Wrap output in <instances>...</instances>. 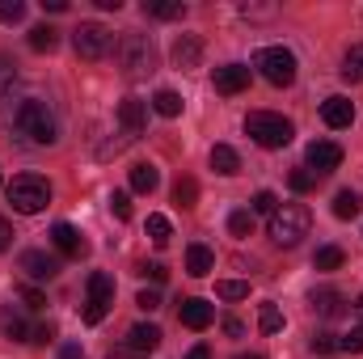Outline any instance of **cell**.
<instances>
[{"mask_svg":"<svg viewBox=\"0 0 363 359\" xmlns=\"http://www.w3.org/2000/svg\"><path fill=\"white\" fill-rule=\"evenodd\" d=\"M43 9H51V13H64V9H68V0H43Z\"/></svg>","mask_w":363,"mask_h":359,"instance_id":"obj_50","label":"cell"},{"mask_svg":"<svg viewBox=\"0 0 363 359\" xmlns=\"http://www.w3.org/2000/svg\"><path fill=\"white\" fill-rule=\"evenodd\" d=\"M186 359H211V351H207V347L199 343V347H194V351H190V355H186Z\"/></svg>","mask_w":363,"mask_h":359,"instance_id":"obj_51","label":"cell"},{"mask_svg":"<svg viewBox=\"0 0 363 359\" xmlns=\"http://www.w3.org/2000/svg\"><path fill=\"white\" fill-rule=\"evenodd\" d=\"M21 300H26V309H43L47 304V296L38 287H21Z\"/></svg>","mask_w":363,"mask_h":359,"instance_id":"obj_42","label":"cell"},{"mask_svg":"<svg viewBox=\"0 0 363 359\" xmlns=\"http://www.w3.org/2000/svg\"><path fill=\"white\" fill-rule=\"evenodd\" d=\"M110 359H140V355H131V351H118V355H110Z\"/></svg>","mask_w":363,"mask_h":359,"instance_id":"obj_53","label":"cell"},{"mask_svg":"<svg viewBox=\"0 0 363 359\" xmlns=\"http://www.w3.org/2000/svg\"><path fill=\"white\" fill-rule=\"evenodd\" d=\"M13 89H17V64H13V55H0V110L13 97Z\"/></svg>","mask_w":363,"mask_h":359,"instance_id":"obj_25","label":"cell"},{"mask_svg":"<svg viewBox=\"0 0 363 359\" xmlns=\"http://www.w3.org/2000/svg\"><path fill=\"white\" fill-rule=\"evenodd\" d=\"M321 118H325V127L347 131V127L355 123V101H351V97H342V93H334V97H325V101H321Z\"/></svg>","mask_w":363,"mask_h":359,"instance_id":"obj_9","label":"cell"},{"mask_svg":"<svg viewBox=\"0 0 363 359\" xmlns=\"http://www.w3.org/2000/svg\"><path fill=\"white\" fill-rule=\"evenodd\" d=\"M157 347H161V330L152 321H140V326L127 330V351L131 355H152Z\"/></svg>","mask_w":363,"mask_h":359,"instance_id":"obj_13","label":"cell"},{"mask_svg":"<svg viewBox=\"0 0 363 359\" xmlns=\"http://www.w3.org/2000/svg\"><path fill=\"white\" fill-rule=\"evenodd\" d=\"M0 334L13 338V343H34V326L26 321V313H17L13 304L0 309Z\"/></svg>","mask_w":363,"mask_h":359,"instance_id":"obj_15","label":"cell"},{"mask_svg":"<svg viewBox=\"0 0 363 359\" xmlns=\"http://www.w3.org/2000/svg\"><path fill=\"white\" fill-rule=\"evenodd\" d=\"M110 211H114L118 220H131V194H127V190H114V194H110Z\"/></svg>","mask_w":363,"mask_h":359,"instance_id":"obj_38","label":"cell"},{"mask_svg":"<svg viewBox=\"0 0 363 359\" xmlns=\"http://www.w3.org/2000/svg\"><path fill=\"white\" fill-rule=\"evenodd\" d=\"M135 304H140L144 313H152V309H161V292H152V287H144V292L135 296Z\"/></svg>","mask_w":363,"mask_h":359,"instance_id":"obj_41","label":"cell"},{"mask_svg":"<svg viewBox=\"0 0 363 359\" xmlns=\"http://www.w3.org/2000/svg\"><path fill=\"white\" fill-rule=\"evenodd\" d=\"M0 186H4V182H0Z\"/></svg>","mask_w":363,"mask_h":359,"instance_id":"obj_55","label":"cell"},{"mask_svg":"<svg viewBox=\"0 0 363 359\" xmlns=\"http://www.w3.org/2000/svg\"><path fill=\"white\" fill-rule=\"evenodd\" d=\"M250 211H258V216H274V211H279L274 190H258V194H254V203H250Z\"/></svg>","mask_w":363,"mask_h":359,"instance_id":"obj_36","label":"cell"},{"mask_svg":"<svg viewBox=\"0 0 363 359\" xmlns=\"http://www.w3.org/2000/svg\"><path fill=\"white\" fill-rule=\"evenodd\" d=\"M194 199H199V182H194V178H178V182H174V203L194 207Z\"/></svg>","mask_w":363,"mask_h":359,"instance_id":"obj_31","label":"cell"},{"mask_svg":"<svg viewBox=\"0 0 363 359\" xmlns=\"http://www.w3.org/2000/svg\"><path fill=\"white\" fill-rule=\"evenodd\" d=\"M169 60H174V68H178V72L199 68V60H203V43H199L194 34H182L178 43H174V51H169Z\"/></svg>","mask_w":363,"mask_h":359,"instance_id":"obj_16","label":"cell"},{"mask_svg":"<svg viewBox=\"0 0 363 359\" xmlns=\"http://www.w3.org/2000/svg\"><path fill=\"white\" fill-rule=\"evenodd\" d=\"M144 13L157 21H178V17H186V4L182 0H144Z\"/></svg>","mask_w":363,"mask_h":359,"instance_id":"obj_23","label":"cell"},{"mask_svg":"<svg viewBox=\"0 0 363 359\" xmlns=\"http://www.w3.org/2000/svg\"><path fill=\"white\" fill-rule=\"evenodd\" d=\"M55 47H60V30H51V26H34V30H30V51L51 55Z\"/></svg>","mask_w":363,"mask_h":359,"instance_id":"obj_24","label":"cell"},{"mask_svg":"<svg viewBox=\"0 0 363 359\" xmlns=\"http://www.w3.org/2000/svg\"><path fill=\"white\" fill-rule=\"evenodd\" d=\"M93 4H97V9H106V13H110V9H114V13L123 9V0H93Z\"/></svg>","mask_w":363,"mask_h":359,"instance_id":"obj_49","label":"cell"},{"mask_svg":"<svg viewBox=\"0 0 363 359\" xmlns=\"http://www.w3.org/2000/svg\"><path fill=\"white\" fill-rule=\"evenodd\" d=\"M157 182H161L157 165H148V161L131 165V190H135V194H152V190H157Z\"/></svg>","mask_w":363,"mask_h":359,"instance_id":"obj_22","label":"cell"},{"mask_svg":"<svg viewBox=\"0 0 363 359\" xmlns=\"http://www.w3.org/2000/svg\"><path fill=\"white\" fill-rule=\"evenodd\" d=\"M178 317H182V326H186V330H207L216 313H211V304H207V300L190 296V300H182V304H178Z\"/></svg>","mask_w":363,"mask_h":359,"instance_id":"obj_17","label":"cell"},{"mask_svg":"<svg viewBox=\"0 0 363 359\" xmlns=\"http://www.w3.org/2000/svg\"><path fill=\"white\" fill-rule=\"evenodd\" d=\"M313 351H321V355H330V351H338V334H313Z\"/></svg>","mask_w":363,"mask_h":359,"instance_id":"obj_40","label":"cell"},{"mask_svg":"<svg viewBox=\"0 0 363 359\" xmlns=\"http://www.w3.org/2000/svg\"><path fill=\"white\" fill-rule=\"evenodd\" d=\"M228 233L233 237H250L254 233V211H233L228 216Z\"/></svg>","mask_w":363,"mask_h":359,"instance_id":"obj_34","label":"cell"},{"mask_svg":"<svg viewBox=\"0 0 363 359\" xmlns=\"http://www.w3.org/2000/svg\"><path fill=\"white\" fill-rule=\"evenodd\" d=\"M26 17V0H0V21L4 26H17Z\"/></svg>","mask_w":363,"mask_h":359,"instance_id":"obj_37","label":"cell"},{"mask_svg":"<svg viewBox=\"0 0 363 359\" xmlns=\"http://www.w3.org/2000/svg\"><path fill=\"white\" fill-rule=\"evenodd\" d=\"M254 68L271 81L274 89H287V85L296 81V55H291L287 47H262V51L254 55Z\"/></svg>","mask_w":363,"mask_h":359,"instance_id":"obj_6","label":"cell"},{"mask_svg":"<svg viewBox=\"0 0 363 359\" xmlns=\"http://www.w3.org/2000/svg\"><path fill=\"white\" fill-rule=\"evenodd\" d=\"M152 110H157L161 118H178V114H182V97L174 89H157V97H152Z\"/></svg>","mask_w":363,"mask_h":359,"instance_id":"obj_27","label":"cell"},{"mask_svg":"<svg viewBox=\"0 0 363 359\" xmlns=\"http://www.w3.org/2000/svg\"><path fill=\"white\" fill-rule=\"evenodd\" d=\"M342 77L355 81V85H363V43H355V47L342 55Z\"/></svg>","mask_w":363,"mask_h":359,"instance_id":"obj_28","label":"cell"},{"mask_svg":"<svg viewBox=\"0 0 363 359\" xmlns=\"http://www.w3.org/2000/svg\"><path fill=\"white\" fill-rule=\"evenodd\" d=\"M55 338V326L47 321V326H34V343H51Z\"/></svg>","mask_w":363,"mask_h":359,"instance_id":"obj_45","label":"cell"},{"mask_svg":"<svg viewBox=\"0 0 363 359\" xmlns=\"http://www.w3.org/2000/svg\"><path fill=\"white\" fill-rule=\"evenodd\" d=\"M338 351H347V355H359V351H363V326H351L347 334H338Z\"/></svg>","mask_w":363,"mask_h":359,"instance_id":"obj_35","label":"cell"},{"mask_svg":"<svg viewBox=\"0 0 363 359\" xmlns=\"http://www.w3.org/2000/svg\"><path fill=\"white\" fill-rule=\"evenodd\" d=\"M355 313H359V326H363V296L355 300Z\"/></svg>","mask_w":363,"mask_h":359,"instance_id":"obj_52","label":"cell"},{"mask_svg":"<svg viewBox=\"0 0 363 359\" xmlns=\"http://www.w3.org/2000/svg\"><path fill=\"white\" fill-rule=\"evenodd\" d=\"M211 267H216V254H211L207 245H190V250H186V275L203 279V275H211Z\"/></svg>","mask_w":363,"mask_h":359,"instance_id":"obj_20","label":"cell"},{"mask_svg":"<svg viewBox=\"0 0 363 359\" xmlns=\"http://www.w3.org/2000/svg\"><path fill=\"white\" fill-rule=\"evenodd\" d=\"M237 359H262V355H237Z\"/></svg>","mask_w":363,"mask_h":359,"instance_id":"obj_54","label":"cell"},{"mask_svg":"<svg viewBox=\"0 0 363 359\" xmlns=\"http://www.w3.org/2000/svg\"><path fill=\"white\" fill-rule=\"evenodd\" d=\"M148 275H152V283H165V279H169V270H165V263H148Z\"/></svg>","mask_w":363,"mask_h":359,"instance_id":"obj_44","label":"cell"},{"mask_svg":"<svg viewBox=\"0 0 363 359\" xmlns=\"http://www.w3.org/2000/svg\"><path fill=\"white\" fill-rule=\"evenodd\" d=\"M250 89V68L245 64H224V68H216V93H224V97H233V93Z\"/></svg>","mask_w":363,"mask_h":359,"instance_id":"obj_14","label":"cell"},{"mask_svg":"<svg viewBox=\"0 0 363 359\" xmlns=\"http://www.w3.org/2000/svg\"><path fill=\"white\" fill-rule=\"evenodd\" d=\"M313 267L317 270H338L342 267V250H338V245H321L317 258H313Z\"/></svg>","mask_w":363,"mask_h":359,"instance_id":"obj_32","label":"cell"},{"mask_svg":"<svg viewBox=\"0 0 363 359\" xmlns=\"http://www.w3.org/2000/svg\"><path fill=\"white\" fill-rule=\"evenodd\" d=\"M211 170H216L220 178H233V174L241 170V157H237V148H228V144H216V148H211Z\"/></svg>","mask_w":363,"mask_h":359,"instance_id":"obj_19","label":"cell"},{"mask_svg":"<svg viewBox=\"0 0 363 359\" xmlns=\"http://www.w3.org/2000/svg\"><path fill=\"white\" fill-rule=\"evenodd\" d=\"M308 228H313V211L304 203H279V211L271 216V241L283 250L300 245L308 237Z\"/></svg>","mask_w":363,"mask_h":359,"instance_id":"obj_2","label":"cell"},{"mask_svg":"<svg viewBox=\"0 0 363 359\" xmlns=\"http://www.w3.org/2000/svg\"><path fill=\"white\" fill-rule=\"evenodd\" d=\"M13 131H17L26 144H34V148H47V144H55V140H60L55 110H51L47 101H38V97L17 101V110H13Z\"/></svg>","mask_w":363,"mask_h":359,"instance_id":"obj_1","label":"cell"},{"mask_svg":"<svg viewBox=\"0 0 363 359\" xmlns=\"http://www.w3.org/2000/svg\"><path fill=\"white\" fill-rule=\"evenodd\" d=\"M287 186H291L296 194H308V190L317 186V178H313L308 170H291V178H287Z\"/></svg>","mask_w":363,"mask_h":359,"instance_id":"obj_39","label":"cell"},{"mask_svg":"<svg viewBox=\"0 0 363 359\" xmlns=\"http://www.w3.org/2000/svg\"><path fill=\"white\" fill-rule=\"evenodd\" d=\"M308 300H313V309H317L321 317H334V313H342V292H338V287H317Z\"/></svg>","mask_w":363,"mask_h":359,"instance_id":"obj_21","label":"cell"},{"mask_svg":"<svg viewBox=\"0 0 363 359\" xmlns=\"http://www.w3.org/2000/svg\"><path fill=\"white\" fill-rule=\"evenodd\" d=\"M51 245H55V250H60L64 258H81V254H89L85 237H81V233H77L72 224H64V220H60V224L51 228Z\"/></svg>","mask_w":363,"mask_h":359,"instance_id":"obj_12","label":"cell"},{"mask_svg":"<svg viewBox=\"0 0 363 359\" xmlns=\"http://www.w3.org/2000/svg\"><path fill=\"white\" fill-rule=\"evenodd\" d=\"M72 47H77L81 60H106V55L114 51V34H110L101 21H81V26L72 30Z\"/></svg>","mask_w":363,"mask_h":359,"instance_id":"obj_7","label":"cell"},{"mask_svg":"<svg viewBox=\"0 0 363 359\" xmlns=\"http://www.w3.org/2000/svg\"><path fill=\"white\" fill-rule=\"evenodd\" d=\"M21 270H26L30 279L47 283V279H55V275H60V258H51L47 250H26V254H21Z\"/></svg>","mask_w":363,"mask_h":359,"instance_id":"obj_11","label":"cell"},{"mask_svg":"<svg viewBox=\"0 0 363 359\" xmlns=\"http://www.w3.org/2000/svg\"><path fill=\"white\" fill-rule=\"evenodd\" d=\"M114 51H118V68H123V77H131V81H140V77H148L152 72V64H157V51H152V38L148 34H123L118 43H114Z\"/></svg>","mask_w":363,"mask_h":359,"instance_id":"obj_3","label":"cell"},{"mask_svg":"<svg viewBox=\"0 0 363 359\" xmlns=\"http://www.w3.org/2000/svg\"><path fill=\"white\" fill-rule=\"evenodd\" d=\"M359 194H355V190H338V194H334V216H338V220H355V216H359Z\"/></svg>","mask_w":363,"mask_h":359,"instance_id":"obj_26","label":"cell"},{"mask_svg":"<svg viewBox=\"0 0 363 359\" xmlns=\"http://www.w3.org/2000/svg\"><path fill=\"white\" fill-rule=\"evenodd\" d=\"M9 245H13V228H9V220L0 216V254H4Z\"/></svg>","mask_w":363,"mask_h":359,"instance_id":"obj_46","label":"cell"},{"mask_svg":"<svg viewBox=\"0 0 363 359\" xmlns=\"http://www.w3.org/2000/svg\"><path fill=\"white\" fill-rule=\"evenodd\" d=\"M144 118H148V110H144L140 97L118 101V127H123V140H140V136H144Z\"/></svg>","mask_w":363,"mask_h":359,"instance_id":"obj_10","label":"cell"},{"mask_svg":"<svg viewBox=\"0 0 363 359\" xmlns=\"http://www.w3.org/2000/svg\"><path fill=\"white\" fill-rule=\"evenodd\" d=\"M85 292H89V304H101V309L114 304V279H110L106 270H93L89 283H85Z\"/></svg>","mask_w":363,"mask_h":359,"instance_id":"obj_18","label":"cell"},{"mask_svg":"<svg viewBox=\"0 0 363 359\" xmlns=\"http://www.w3.org/2000/svg\"><path fill=\"white\" fill-rule=\"evenodd\" d=\"M224 334H228V338H241V334H245V326H241L237 317H228V321H224Z\"/></svg>","mask_w":363,"mask_h":359,"instance_id":"obj_47","label":"cell"},{"mask_svg":"<svg viewBox=\"0 0 363 359\" xmlns=\"http://www.w3.org/2000/svg\"><path fill=\"white\" fill-rule=\"evenodd\" d=\"M245 136H250L258 148H287L291 136H296V127H291V118H283V114L254 110V114L245 118Z\"/></svg>","mask_w":363,"mask_h":359,"instance_id":"obj_4","label":"cell"},{"mask_svg":"<svg viewBox=\"0 0 363 359\" xmlns=\"http://www.w3.org/2000/svg\"><path fill=\"white\" fill-rule=\"evenodd\" d=\"M9 203H13V211H21V216H38L47 203H51V182L38 178V174H21V178L9 182Z\"/></svg>","mask_w":363,"mask_h":359,"instance_id":"obj_5","label":"cell"},{"mask_svg":"<svg viewBox=\"0 0 363 359\" xmlns=\"http://www.w3.org/2000/svg\"><path fill=\"white\" fill-rule=\"evenodd\" d=\"M304 170L313 174V178H325V174H334L338 165H342V148L334 144V140H313L308 144V153H304Z\"/></svg>","mask_w":363,"mask_h":359,"instance_id":"obj_8","label":"cell"},{"mask_svg":"<svg viewBox=\"0 0 363 359\" xmlns=\"http://www.w3.org/2000/svg\"><path fill=\"white\" fill-rule=\"evenodd\" d=\"M106 313H110V309H101V304H85V326H97V321H106Z\"/></svg>","mask_w":363,"mask_h":359,"instance_id":"obj_43","label":"cell"},{"mask_svg":"<svg viewBox=\"0 0 363 359\" xmlns=\"http://www.w3.org/2000/svg\"><path fill=\"white\" fill-rule=\"evenodd\" d=\"M148 237H152V245H169V237H174L169 220L165 216H148Z\"/></svg>","mask_w":363,"mask_h":359,"instance_id":"obj_33","label":"cell"},{"mask_svg":"<svg viewBox=\"0 0 363 359\" xmlns=\"http://www.w3.org/2000/svg\"><path fill=\"white\" fill-rule=\"evenodd\" d=\"M216 296H220V300H245V296H250V283H241V279H220V283H216Z\"/></svg>","mask_w":363,"mask_h":359,"instance_id":"obj_30","label":"cell"},{"mask_svg":"<svg viewBox=\"0 0 363 359\" xmlns=\"http://www.w3.org/2000/svg\"><path fill=\"white\" fill-rule=\"evenodd\" d=\"M60 359H85V351H81L77 343H64V347H60Z\"/></svg>","mask_w":363,"mask_h":359,"instance_id":"obj_48","label":"cell"},{"mask_svg":"<svg viewBox=\"0 0 363 359\" xmlns=\"http://www.w3.org/2000/svg\"><path fill=\"white\" fill-rule=\"evenodd\" d=\"M258 330H262V334H279V330H283L279 304H262V309H258Z\"/></svg>","mask_w":363,"mask_h":359,"instance_id":"obj_29","label":"cell"}]
</instances>
